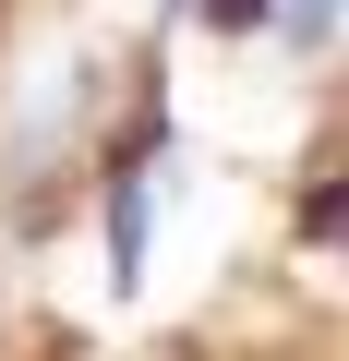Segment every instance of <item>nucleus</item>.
<instances>
[{
    "instance_id": "nucleus-1",
    "label": "nucleus",
    "mask_w": 349,
    "mask_h": 361,
    "mask_svg": "<svg viewBox=\"0 0 349 361\" xmlns=\"http://www.w3.org/2000/svg\"><path fill=\"white\" fill-rule=\"evenodd\" d=\"M205 13H217V25H265V0H205Z\"/></svg>"
}]
</instances>
